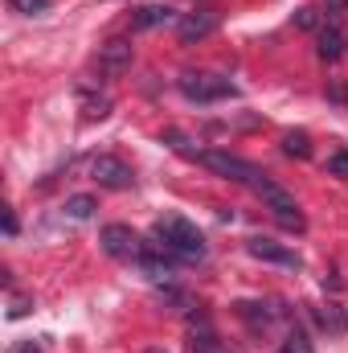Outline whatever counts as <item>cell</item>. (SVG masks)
<instances>
[{"label":"cell","instance_id":"cell-1","mask_svg":"<svg viewBox=\"0 0 348 353\" xmlns=\"http://www.w3.org/2000/svg\"><path fill=\"white\" fill-rule=\"evenodd\" d=\"M152 239L173 255V259H188V263H201L205 259V234L188 222V218H180V214H164V218H156V226H152Z\"/></svg>","mask_w":348,"mask_h":353},{"label":"cell","instance_id":"cell-2","mask_svg":"<svg viewBox=\"0 0 348 353\" xmlns=\"http://www.w3.org/2000/svg\"><path fill=\"white\" fill-rule=\"evenodd\" d=\"M250 193H254L262 205L274 214V222H279V226H287V230H303V210H299V201H295L283 185H274L266 173L250 185Z\"/></svg>","mask_w":348,"mask_h":353},{"label":"cell","instance_id":"cell-3","mask_svg":"<svg viewBox=\"0 0 348 353\" xmlns=\"http://www.w3.org/2000/svg\"><path fill=\"white\" fill-rule=\"evenodd\" d=\"M176 87H180V94H184L188 103H217V99H234V94H238V87H234L230 79L209 74V70H184V74L176 79Z\"/></svg>","mask_w":348,"mask_h":353},{"label":"cell","instance_id":"cell-4","mask_svg":"<svg viewBox=\"0 0 348 353\" xmlns=\"http://www.w3.org/2000/svg\"><path fill=\"white\" fill-rule=\"evenodd\" d=\"M98 243H102V251H107L111 259H127V263H140V255L148 251V243H144V239H140L131 226H123V222H111V226H102Z\"/></svg>","mask_w":348,"mask_h":353},{"label":"cell","instance_id":"cell-5","mask_svg":"<svg viewBox=\"0 0 348 353\" xmlns=\"http://www.w3.org/2000/svg\"><path fill=\"white\" fill-rule=\"evenodd\" d=\"M217 25H221V17H217L213 8H197V12H184V17L176 21V37H180L184 46H197V41H205L209 33H217Z\"/></svg>","mask_w":348,"mask_h":353},{"label":"cell","instance_id":"cell-6","mask_svg":"<svg viewBox=\"0 0 348 353\" xmlns=\"http://www.w3.org/2000/svg\"><path fill=\"white\" fill-rule=\"evenodd\" d=\"M90 176H94L102 189H131V185H135V173H131L119 157H94V161H90Z\"/></svg>","mask_w":348,"mask_h":353},{"label":"cell","instance_id":"cell-7","mask_svg":"<svg viewBox=\"0 0 348 353\" xmlns=\"http://www.w3.org/2000/svg\"><path fill=\"white\" fill-rule=\"evenodd\" d=\"M246 251L262 259V263H279V267H291V271H299L303 259L291 251V247H283V243H274V239H266V234H254V239H246Z\"/></svg>","mask_w":348,"mask_h":353},{"label":"cell","instance_id":"cell-8","mask_svg":"<svg viewBox=\"0 0 348 353\" xmlns=\"http://www.w3.org/2000/svg\"><path fill=\"white\" fill-rule=\"evenodd\" d=\"M345 50H348V29L336 17H328V21L320 25V46H316V54H320L324 62H336V58H345Z\"/></svg>","mask_w":348,"mask_h":353},{"label":"cell","instance_id":"cell-9","mask_svg":"<svg viewBox=\"0 0 348 353\" xmlns=\"http://www.w3.org/2000/svg\"><path fill=\"white\" fill-rule=\"evenodd\" d=\"M98 70H102L107 79H119L123 70H131V41H123V37L107 41L102 54H98Z\"/></svg>","mask_w":348,"mask_h":353},{"label":"cell","instance_id":"cell-10","mask_svg":"<svg viewBox=\"0 0 348 353\" xmlns=\"http://www.w3.org/2000/svg\"><path fill=\"white\" fill-rule=\"evenodd\" d=\"M188 350L193 353H217L221 345H217V333H213V325H209V316H193L188 321Z\"/></svg>","mask_w":348,"mask_h":353},{"label":"cell","instance_id":"cell-11","mask_svg":"<svg viewBox=\"0 0 348 353\" xmlns=\"http://www.w3.org/2000/svg\"><path fill=\"white\" fill-rule=\"evenodd\" d=\"M176 12L168 4H140L131 12V29H160V25H173Z\"/></svg>","mask_w":348,"mask_h":353},{"label":"cell","instance_id":"cell-12","mask_svg":"<svg viewBox=\"0 0 348 353\" xmlns=\"http://www.w3.org/2000/svg\"><path fill=\"white\" fill-rule=\"evenodd\" d=\"M283 152L307 161V157H312V136H307V132H287V136H283Z\"/></svg>","mask_w":348,"mask_h":353},{"label":"cell","instance_id":"cell-13","mask_svg":"<svg viewBox=\"0 0 348 353\" xmlns=\"http://www.w3.org/2000/svg\"><path fill=\"white\" fill-rule=\"evenodd\" d=\"M316 316H320V325H324L328 333H345V329H348L345 312H340L336 304H324V308H316Z\"/></svg>","mask_w":348,"mask_h":353},{"label":"cell","instance_id":"cell-14","mask_svg":"<svg viewBox=\"0 0 348 353\" xmlns=\"http://www.w3.org/2000/svg\"><path fill=\"white\" fill-rule=\"evenodd\" d=\"M90 214H94V197H90V193H78V197H70V201H66V218L87 222Z\"/></svg>","mask_w":348,"mask_h":353},{"label":"cell","instance_id":"cell-15","mask_svg":"<svg viewBox=\"0 0 348 353\" xmlns=\"http://www.w3.org/2000/svg\"><path fill=\"white\" fill-rule=\"evenodd\" d=\"M8 8L12 12H25V17H37V12L50 8V0H8Z\"/></svg>","mask_w":348,"mask_h":353},{"label":"cell","instance_id":"cell-16","mask_svg":"<svg viewBox=\"0 0 348 353\" xmlns=\"http://www.w3.org/2000/svg\"><path fill=\"white\" fill-rule=\"evenodd\" d=\"M295 25H299V29H320L324 21L316 17V8H299V12H295Z\"/></svg>","mask_w":348,"mask_h":353},{"label":"cell","instance_id":"cell-17","mask_svg":"<svg viewBox=\"0 0 348 353\" xmlns=\"http://www.w3.org/2000/svg\"><path fill=\"white\" fill-rule=\"evenodd\" d=\"M328 173H336V176H348V152H345V148L328 157Z\"/></svg>","mask_w":348,"mask_h":353},{"label":"cell","instance_id":"cell-18","mask_svg":"<svg viewBox=\"0 0 348 353\" xmlns=\"http://www.w3.org/2000/svg\"><path fill=\"white\" fill-rule=\"evenodd\" d=\"M4 234H8V239L17 234V214H12V205H4Z\"/></svg>","mask_w":348,"mask_h":353},{"label":"cell","instance_id":"cell-19","mask_svg":"<svg viewBox=\"0 0 348 353\" xmlns=\"http://www.w3.org/2000/svg\"><path fill=\"white\" fill-rule=\"evenodd\" d=\"M345 8H348V0H324V12H328V17H340Z\"/></svg>","mask_w":348,"mask_h":353},{"label":"cell","instance_id":"cell-20","mask_svg":"<svg viewBox=\"0 0 348 353\" xmlns=\"http://www.w3.org/2000/svg\"><path fill=\"white\" fill-rule=\"evenodd\" d=\"M12 353H41V345H37V341H21Z\"/></svg>","mask_w":348,"mask_h":353},{"label":"cell","instance_id":"cell-21","mask_svg":"<svg viewBox=\"0 0 348 353\" xmlns=\"http://www.w3.org/2000/svg\"><path fill=\"white\" fill-rule=\"evenodd\" d=\"M148 353H164V350H148Z\"/></svg>","mask_w":348,"mask_h":353},{"label":"cell","instance_id":"cell-22","mask_svg":"<svg viewBox=\"0 0 348 353\" xmlns=\"http://www.w3.org/2000/svg\"><path fill=\"white\" fill-rule=\"evenodd\" d=\"M283 353H291V350H283Z\"/></svg>","mask_w":348,"mask_h":353}]
</instances>
